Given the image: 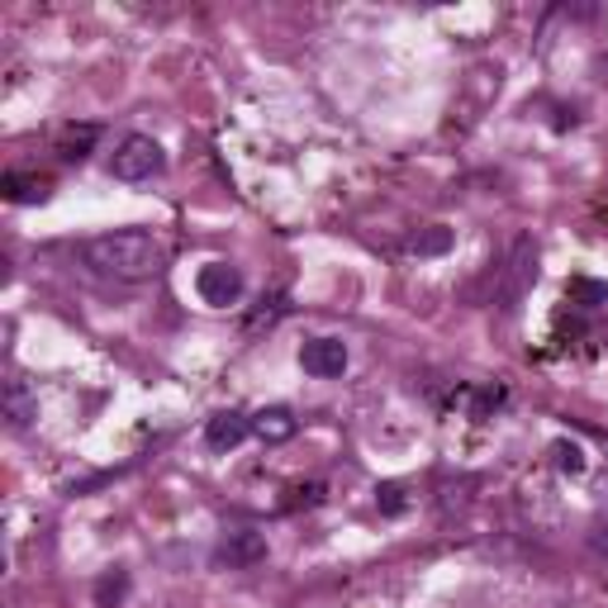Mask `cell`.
Instances as JSON below:
<instances>
[{
  "label": "cell",
  "instance_id": "obj_13",
  "mask_svg": "<svg viewBox=\"0 0 608 608\" xmlns=\"http://www.w3.org/2000/svg\"><path fill=\"white\" fill-rule=\"evenodd\" d=\"M124 599H129V570H105L96 580V608H119Z\"/></svg>",
  "mask_w": 608,
  "mask_h": 608
},
{
  "label": "cell",
  "instance_id": "obj_16",
  "mask_svg": "<svg viewBox=\"0 0 608 608\" xmlns=\"http://www.w3.org/2000/svg\"><path fill=\"white\" fill-rule=\"evenodd\" d=\"M281 314H285V295H281V291H276V295H262V310H253V314H247V333H257V328H272Z\"/></svg>",
  "mask_w": 608,
  "mask_h": 608
},
{
  "label": "cell",
  "instance_id": "obj_3",
  "mask_svg": "<svg viewBox=\"0 0 608 608\" xmlns=\"http://www.w3.org/2000/svg\"><path fill=\"white\" fill-rule=\"evenodd\" d=\"M532 281H538V243L518 238L509 253V266H504V285H499V310H518V300L528 295Z\"/></svg>",
  "mask_w": 608,
  "mask_h": 608
},
{
  "label": "cell",
  "instance_id": "obj_5",
  "mask_svg": "<svg viewBox=\"0 0 608 608\" xmlns=\"http://www.w3.org/2000/svg\"><path fill=\"white\" fill-rule=\"evenodd\" d=\"M257 561H266V538L257 528H234V532H224V538H219V547H214V566L247 570Z\"/></svg>",
  "mask_w": 608,
  "mask_h": 608
},
{
  "label": "cell",
  "instance_id": "obj_11",
  "mask_svg": "<svg viewBox=\"0 0 608 608\" xmlns=\"http://www.w3.org/2000/svg\"><path fill=\"white\" fill-rule=\"evenodd\" d=\"M253 433L262 442H285V438H295V414L285 404H272V409H257L253 414Z\"/></svg>",
  "mask_w": 608,
  "mask_h": 608
},
{
  "label": "cell",
  "instance_id": "obj_10",
  "mask_svg": "<svg viewBox=\"0 0 608 608\" xmlns=\"http://www.w3.org/2000/svg\"><path fill=\"white\" fill-rule=\"evenodd\" d=\"M96 143H100V124H67L58 134V157L62 163H86Z\"/></svg>",
  "mask_w": 608,
  "mask_h": 608
},
{
  "label": "cell",
  "instance_id": "obj_8",
  "mask_svg": "<svg viewBox=\"0 0 608 608\" xmlns=\"http://www.w3.org/2000/svg\"><path fill=\"white\" fill-rule=\"evenodd\" d=\"M0 190H6L10 205H43L52 195V182L39 171H6L0 176Z\"/></svg>",
  "mask_w": 608,
  "mask_h": 608
},
{
  "label": "cell",
  "instance_id": "obj_18",
  "mask_svg": "<svg viewBox=\"0 0 608 608\" xmlns=\"http://www.w3.org/2000/svg\"><path fill=\"white\" fill-rule=\"evenodd\" d=\"M291 494H300V499H291V509H295V504H304V509L324 504V486H300V490H291Z\"/></svg>",
  "mask_w": 608,
  "mask_h": 608
},
{
  "label": "cell",
  "instance_id": "obj_17",
  "mask_svg": "<svg viewBox=\"0 0 608 608\" xmlns=\"http://www.w3.org/2000/svg\"><path fill=\"white\" fill-rule=\"evenodd\" d=\"M551 452H557V467H561V471H570V475H580V471H585V452H580L576 442H557Z\"/></svg>",
  "mask_w": 608,
  "mask_h": 608
},
{
  "label": "cell",
  "instance_id": "obj_14",
  "mask_svg": "<svg viewBox=\"0 0 608 608\" xmlns=\"http://www.w3.org/2000/svg\"><path fill=\"white\" fill-rule=\"evenodd\" d=\"M375 509H381L385 518H400L409 509V490L400 486V480H385V486H375Z\"/></svg>",
  "mask_w": 608,
  "mask_h": 608
},
{
  "label": "cell",
  "instance_id": "obj_7",
  "mask_svg": "<svg viewBox=\"0 0 608 608\" xmlns=\"http://www.w3.org/2000/svg\"><path fill=\"white\" fill-rule=\"evenodd\" d=\"M247 433H253V419L238 414V409H219V414L205 423V442L214 447V452H234Z\"/></svg>",
  "mask_w": 608,
  "mask_h": 608
},
{
  "label": "cell",
  "instance_id": "obj_4",
  "mask_svg": "<svg viewBox=\"0 0 608 608\" xmlns=\"http://www.w3.org/2000/svg\"><path fill=\"white\" fill-rule=\"evenodd\" d=\"M195 291H200V300L214 304V310H228V304L243 300V272L228 262H209V266H200V276H195Z\"/></svg>",
  "mask_w": 608,
  "mask_h": 608
},
{
  "label": "cell",
  "instance_id": "obj_1",
  "mask_svg": "<svg viewBox=\"0 0 608 608\" xmlns=\"http://www.w3.org/2000/svg\"><path fill=\"white\" fill-rule=\"evenodd\" d=\"M81 262L115 281H153L167 266V247L148 228H110L81 247Z\"/></svg>",
  "mask_w": 608,
  "mask_h": 608
},
{
  "label": "cell",
  "instance_id": "obj_2",
  "mask_svg": "<svg viewBox=\"0 0 608 608\" xmlns=\"http://www.w3.org/2000/svg\"><path fill=\"white\" fill-rule=\"evenodd\" d=\"M163 171H167V153L148 134H129L110 157V176H119V182H153Z\"/></svg>",
  "mask_w": 608,
  "mask_h": 608
},
{
  "label": "cell",
  "instance_id": "obj_15",
  "mask_svg": "<svg viewBox=\"0 0 608 608\" xmlns=\"http://www.w3.org/2000/svg\"><path fill=\"white\" fill-rule=\"evenodd\" d=\"M566 295L576 300V304H585V310H599V304H608V285L604 281H585V276H576L566 285Z\"/></svg>",
  "mask_w": 608,
  "mask_h": 608
},
{
  "label": "cell",
  "instance_id": "obj_9",
  "mask_svg": "<svg viewBox=\"0 0 608 608\" xmlns=\"http://www.w3.org/2000/svg\"><path fill=\"white\" fill-rule=\"evenodd\" d=\"M0 404H6V419L14 428H29L33 419H39V395H33L29 381H20V375H10V381H6V395H0Z\"/></svg>",
  "mask_w": 608,
  "mask_h": 608
},
{
  "label": "cell",
  "instance_id": "obj_19",
  "mask_svg": "<svg viewBox=\"0 0 608 608\" xmlns=\"http://www.w3.org/2000/svg\"><path fill=\"white\" fill-rule=\"evenodd\" d=\"M589 547H595V551H608V528H604V532H595V538H589Z\"/></svg>",
  "mask_w": 608,
  "mask_h": 608
},
{
  "label": "cell",
  "instance_id": "obj_6",
  "mask_svg": "<svg viewBox=\"0 0 608 608\" xmlns=\"http://www.w3.org/2000/svg\"><path fill=\"white\" fill-rule=\"evenodd\" d=\"M300 366L318 381H333V375L347 371V343L343 337H314V343L300 347Z\"/></svg>",
  "mask_w": 608,
  "mask_h": 608
},
{
  "label": "cell",
  "instance_id": "obj_12",
  "mask_svg": "<svg viewBox=\"0 0 608 608\" xmlns=\"http://www.w3.org/2000/svg\"><path fill=\"white\" fill-rule=\"evenodd\" d=\"M447 247H452V228H442V224L419 228L414 238H404V253L409 257H442Z\"/></svg>",
  "mask_w": 608,
  "mask_h": 608
}]
</instances>
